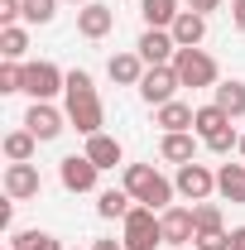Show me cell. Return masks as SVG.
<instances>
[{
  "mask_svg": "<svg viewBox=\"0 0 245 250\" xmlns=\"http://www.w3.org/2000/svg\"><path fill=\"white\" fill-rule=\"evenodd\" d=\"M62 111H67V125H72L77 135H101V125H106V106H101V96H96V82H92L87 67H72V72H67Z\"/></svg>",
  "mask_w": 245,
  "mask_h": 250,
  "instance_id": "6da1fadb",
  "label": "cell"
},
{
  "mask_svg": "<svg viewBox=\"0 0 245 250\" xmlns=\"http://www.w3.org/2000/svg\"><path fill=\"white\" fill-rule=\"evenodd\" d=\"M121 241H125V250H159L163 246V221H159V212L144 207V202H135L130 217L121 221Z\"/></svg>",
  "mask_w": 245,
  "mask_h": 250,
  "instance_id": "7a4b0ae2",
  "label": "cell"
},
{
  "mask_svg": "<svg viewBox=\"0 0 245 250\" xmlns=\"http://www.w3.org/2000/svg\"><path fill=\"white\" fill-rule=\"evenodd\" d=\"M58 92H67V72L58 62H48V58L24 62V96L29 101H53Z\"/></svg>",
  "mask_w": 245,
  "mask_h": 250,
  "instance_id": "3957f363",
  "label": "cell"
},
{
  "mask_svg": "<svg viewBox=\"0 0 245 250\" xmlns=\"http://www.w3.org/2000/svg\"><path fill=\"white\" fill-rule=\"evenodd\" d=\"M173 72H178V82H183V87H216V82H221L216 58H212V53H202V48H178Z\"/></svg>",
  "mask_w": 245,
  "mask_h": 250,
  "instance_id": "277c9868",
  "label": "cell"
},
{
  "mask_svg": "<svg viewBox=\"0 0 245 250\" xmlns=\"http://www.w3.org/2000/svg\"><path fill=\"white\" fill-rule=\"evenodd\" d=\"M24 130H29L39 145H43V140H58L62 130H67V111H58L53 101H29V111H24Z\"/></svg>",
  "mask_w": 245,
  "mask_h": 250,
  "instance_id": "5b68a950",
  "label": "cell"
},
{
  "mask_svg": "<svg viewBox=\"0 0 245 250\" xmlns=\"http://www.w3.org/2000/svg\"><path fill=\"white\" fill-rule=\"evenodd\" d=\"M173 188H178V197H183V202H207V197L216 192V173L207 168V164H197V159H192V164L178 168Z\"/></svg>",
  "mask_w": 245,
  "mask_h": 250,
  "instance_id": "8992f818",
  "label": "cell"
},
{
  "mask_svg": "<svg viewBox=\"0 0 245 250\" xmlns=\"http://www.w3.org/2000/svg\"><path fill=\"white\" fill-rule=\"evenodd\" d=\"M178 72H173V62H163V67H149L144 77H140V96H144V106H163V101H178Z\"/></svg>",
  "mask_w": 245,
  "mask_h": 250,
  "instance_id": "52a82bcc",
  "label": "cell"
},
{
  "mask_svg": "<svg viewBox=\"0 0 245 250\" xmlns=\"http://www.w3.org/2000/svg\"><path fill=\"white\" fill-rule=\"evenodd\" d=\"M96 178H101V168H96L87 154L58 159V183L67 188V192H96Z\"/></svg>",
  "mask_w": 245,
  "mask_h": 250,
  "instance_id": "ba28073f",
  "label": "cell"
},
{
  "mask_svg": "<svg viewBox=\"0 0 245 250\" xmlns=\"http://www.w3.org/2000/svg\"><path fill=\"white\" fill-rule=\"evenodd\" d=\"M159 221H163V246L187 250L197 241V217H192V207H163Z\"/></svg>",
  "mask_w": 245,
  "mask_h": 250,
  "instance_id": "9c48e42d",
  "label": "cell"
},
{
  "mask_svg": "<svg viewBox=\"0 0 245 250\" xmlns=\"http://www.w3.org/2000/svg\"><path fill=\"white\" fill-rule=\"evenodd\" d=\"M135 53L149 62V67H163V62L178 58V43H173V34H168V29H144V34H140V43H135Z\"/></svg>",
  "mask_w": 245,
  "mask_h": 250,
  "instance_id": "30bf717a",
  "label": "cell"
},
{
  "mask_svg": "<svg viewBox=\"0 0 245 250\" xmlns=\"http://www.w3.org/2000/svg\"><path fill=\"white\" fill-rule=\"evenodd\" d=\"M39 188H43V178L34 164H5V197L29 202V197H39Z\"/></svg>",
  "mask_w": 245,
  "mask_h": 250,
  "instance_id": "8fae6325",
  "label": "cell"
},
{
  "mask_svg": "<svg viewBox=\"0 0 245 250\" xmlns=\"http://www.w3.org/2000/svg\"><path fill=\"white\" fill-rule=\"evenodd\" d=\"M116 29V10H111V5H101V0H92V5H82V10H77V34H82V39H106V34Z\"/></svg>",
  "mask_w": 245,
  "mask_h": 250,
  "instance_id": "7c38bea8",
  "label": "cell"
},
{
  "mask_svg": "<svg viewBox=\"0 0 245 250\" xmlns=\"http://www.w3.org/2000/svg\"><path fill=\"white\" fill-rule=\"evenodd\" d=\"M106 72H111V82H116V87H140V77L149 72V62L140 58L135 48H125V53H111Z\"/></svg>",
  "mask_w": 245,
  "mask_h": 250,
  "instance_id": "4fadbf2b",
  "label": "cell"
},
{
  "mask_svg": "<svg viewBox=\"0 0 245 250\" xmlns=\"http://www.w3.org/2000/svg\"><path fill=\"white\" fill-rule=\"evenodd\" d=\"M82 154L92 159L101 173H106V168H116V164H125L121 140H116V135H106V130H101V135H87V149H82Z\"/></svg>",
  "mask_w": 245,
  "mask_h": 250,
  "instance_id": "5bb4252c",
  "label": "cell"
},
{
  "mask_svg": "<svg viewBox=\"0 0 245 250\" xmlns=\"http://www.w3.org/2000/svg\"><path fill=\"white\" fill-rule=\"evenodd\" d=\"M192 121H197V106H187V101H163V106H154V125H163V135L192 130Z\"/></svg>",
  "mask_w": 245,
  "mask_h": 250,
  "instance_id": "9a60e30c",
  "label": "cell"
},
{
  "mask_svg": "<svg viewBox=\"0 0 245 250\" xmlns=\"http://www.w3.org/2000/svg\"><path fill=\"white\" fill-rule=\"evenodd\" d=\"M173 43L178 48H202V39H207V15H197V10H183L178 20H173Z\"/></svg>",
  "mask_w": 245,
  "mask_h": 250,
  "instance_id": "2e32d148",
  "label": "cell"
},
{
  "mask_svg": "<svg viewBox=\"0 0 245 250\" xmlns=\"http://www.w3.org/2000/svg\"><path fill=\"white\" fill-rule=\"evenodd\" d=\"M159 159H163V164H178V168H183V164H192V159H197V135H192V130L163 135V145H159Z\"/></svg>",
  "mask_w": 245,
  "mask_h": 250,
  "instance_id": "e0dca14e",
  "label": "cell"
},
{
  "mask_svg": "<svg viewBox=\"0 0 245 250\" xmlns=\"http://www.w3.org/2000/svg\"><path fill=\"white\" fill-rule=\"evenodd\" d=\"M212 101L226 111V116H231V121H241V116H245V82H241V77L216 82V87H212Z\"/></svg>",
  "mask_w": 245,
  "mask_h": 250,
  "instance_id": "ac0fdd59",
  "label": "cell"
},
{
  "mask_svg": "<svg viewBox=\"0 0 245 250\" xmlns=\"http://www.w3.org/2000/svg\"><path fill=\"white\" fill-rule=\"evenodd\" d=\"M130 207H135V197H130L125 188H106V192H96V217H101V221H125V217H130Z\"/></svg>",
  "mask_w": 245,
  "mask_h": 250,
  "instance_id": "d6986e66",
  "label": "cell"
},
{
  "mask_svg": "<svg viewBox=\"0 0 245 250\" xmlns=\"http://www.w3.org/2000/svg\"><path fill=\"white\" fill-rule=\"evenodd\" d=\"M140 15H144V29H173V20L183 10H178V0H140Z\"/></svg>",
  "mask_w": 245,
  "mask_h": 250,
  "instance_id": "ffe728a7",
  "label": "cell"
},
{
  "mask_svg": "<svg viewBox=\"0 0 245 250\" xmlns=\"http://www.w3.org/2000/svg\"><path fill=\"white\" fill-rule=\"evenodd\" d=\"M216 192L226 202H245V164H221L216 168Z\"/></svg>",
  "mask_w": 245,
  "mask_h": 250,
  "instance_id": "44dd1931",
  "label": "cell"
},
{
  "mask_svg": "<svg viewBox=\"0 0 245 250\" xmlns=\"http://www.w3.org/2000/svg\"><path fill=\"white\" fill-rule=\"evenodd\" d=\"M154 178H159V168H154V164H125V183H121V188L135 197V202H144V192L154 188Z\"/></svg>",
  "mask_w": 245,
  "mask_h": 250,
  "instance_id": "7402d4cb",
  "label": "cell"
},
{
  "mask_svg": "<svg viewBox=\"0 0 245 250\" xmlns=\"http://www.w3.org/2000/svg\"><path fill=\"white\" fill-rule=\"evenodd\" d=\"M226 125H231V116H226V111H221L216 101H207V106H197V121H192V135H197V140H212L216 130H226Z\"/></svg>",
  "mask_w": 245,
  "mask_h": 250,
  "instance_id": "603a6c76",
  "label": "cell"
},
{
  "mask_svg": "<svg viewBox=\"0 0 245 250\" xmlns=\"http://www.w3.org/2000/svg\"><path fill=\"white\" fill-rule=\"evenodd\" d=\"M24 53H29V29H24V24H5V29H0V58L20 62Z\"/></svg>",
  "mask_w": 245,
  "mask_h": 250,
  "instance_id": "cb8c5ba5",
  "label": "cell"
},
{
  "mask_svg": "<svg viewBox=\"0 0 245 250\" xmlns=\"http://www.w3.org/2000/svg\"><path fill=\"white\" fill-rule=\"evenodd\" d=\"M34 149H39V140H34L29 130H10L5 135V159L10 164H34Z\"/></svg>",
  "mask_w": 245,
  "mask_h": 250,
  "instance_id": "d4e9b609",
  "label": "cell"
},
{
  "mask_svg": "<svg viewBox=\"0 0 245 250\" xmlns=\"http://www.w3.org/2000/svg\"><path fill=\"white\" fill-rule=\"evenodd\" d=\"M10 246L15 250H67L58 236H48V231H10Z\"/></svg>",
  "mask_w": 245,
  "mask_h": 250,
  "instance_id": "484cf974",
  "label": "cell"
},
{
  "mask_svg": "<svg viewBox=\"0 0 245 250\" xmlns=\"http://www.w3.org/2000/svg\"><path fill=\"white\" fill-rule=\"evenodd\" d=\"M62 0H24V24H53Z\"/></svg>",
  "mask_w": 245,
  "mask_h": 250,
  "instance_id": "4316f807",
  "label": "cell"
},
{
  "mask_svg": "<svg viewBox=\"0 0 245 250\" xmlns=\"http://www.w3.org/2000/svg\"><path fill=\"white\" fill-rule=\"evenodd\" d=\"M24 92V62H0V96Z\"/></svg>",
  "mask_w": 245,
  "mask_h": 250,
  "instance_id": "83f0119b",
  "label": "cell"
},
{
  "mask_svg": "<svg viewBox=\"0 0 245 250\" xmlns=\"http://www.w3.org/2000/svg\"><path fill=\"white\" fill-rule=\"evenodd\" d=\"M192 217H197V231H221V207L216 202H192Z\"/></svg>",
  "mask_w": 245,
  "mask_h": 250,
  "instance_id": "f1b7e54d",
  "label": "cell"
},
{
  "mask_svg": "<svg viewBox=\"0 0 245 250\" xmlns=\"http://www.w3.org/2000/svg\"><path fill=\"white\" fill-rule=\"evenodd\" d=\"M197 250H231V231L221 226V231H197V241H192Z\"/></svg>",
  "mask_w": 245,
  "mask_h": 250,
  "instance_id": "f546056e",
  "label": "cell"
},
{
  "mask_svg": "<svg viewBox=\"0 0 245 250\" xmlns=\"http://www.w3.org/2000/svg\"><path fill=\"white\" fill-rule=\"evenodd\" d=\"M202 145H207V149H212V154H231V149H236V145H241V135H236V130H231V125H226V130H216L212 140H202Z\"/></svg>",
  "mask_w": 245,
  "mask_h": 250,
  "instance_id": "4dcf8cb0",
  "label": "cell"
},
{
  "mask_svg": "<svg viewBox=\"0 0 245 250\" xmlns=\"http://www.w3.org/2000/svg\"><path fill=\"white\" fill-rule=\"evenodd\" d=\"M231 24L245 34V0H231Z\"/></svg>",
  "mask_w": 245,
  "mask_h": 250,
  "instance_id": "1f68e13d",
  "label": "cell"
},
{
  "mask_svg": "<svg viewBox=\"0 0 245 250\" xmlns=\"http://www.w3.org/2000/svg\"><path fill=\"white\" fill-rule=\"evenodd\" d=\"M221 0H187V10H197V15H212Z\"/></svg>",
  "mask_w": 245,
  "mask_h": 250,
  "instance_id": "d6a6232c",
  "label": "cell"
},
{
  "mask_svg": "<svg viewBox=\"0 0 245 250\" xmlns=\"http://www.w3.org/2000/svg\"><path fill=\"white\" fill-rule=\"evenodd\" d=\"M231 250H245V226H236V231H231Z\"/></svg>",
  "mask_w": 245,
  "mask_h": 250,
  "instance_id": "836d02e7",
  "label": "cell"
},
{
  "mask_svg": "<svg viewBox=\"0 0 245 250\" xmlns=\"http://www.w3.org/2000/svg\"><path fill=\"white\" fill-rule=\"evenodd\" d=\"M92 250H125V241H92Z\"/></svg>",
  "mask_w": 245,
  "mask_h": 250,
  "instance_id": "e575fe53",
  "label": "cell"
},
{
  "mask_svg": "<svg viewBox=\"0 0 245 250\" xmlns=\"http://www.w3.org/2000/svg\"><path fill=\"white\" fill-rule=\"evenodd\" d=\"M62 5H77V10H82V5H92V0H62Z\"/></svg>",
  "mask_w": 245,
  "mask_h": 250,
  "instance_id": "d590c367",
  "label": "cell"
},
{
  "mask_svg": "<svg viewBox=\"0 0 245 250\" xmlns=\"http://www.w3.org/2000/svg\"><path fill=\"white\" fill-rule=\"evenodd\" d=\"M236 154H241V159H245V135H241V145H236Z\"/></svg>",
  "mask_w": 245,
  "mask_h": 250,
  "instance_id": "8d00e7d4",
  "label": "cell"
},
{
  "mask_svg": "<svg viewBox=\"0 0 245 250\" xmlns=\"http://www.w3.org/2000/svg\"><path fill=\"white\" fill-rule=\"evenodd\" d=\"M5 250H15V246H5Z\"/></svg>",
  "mask_w": 245,
  "mask_h": 250,
  "instance_id": "74e56055",
  "label": "cell"
},
{
  "mask_svg": "<svg viewBox=\"0 0 245 250\" xmlns=\"http://www.w3.org/2000/svg\"><path fill=\"white\" fill-rule=\"evenodd\" d=\"M67 250H77V246H67Z\"/></svg>",
  "mask_w": 245,
  "mask_h": 250,
  "instance_id": "f35d334b",
  "label": "cell"
},
{
  "mask_svg": "<svg viewBox=\"0 0 245 250\" xmlns=\"http://www.w3.org/2000/svg\"><path fill=\"white\" fill-rule=\"evenodd\" d=\"M187 250H197V246H187Z\"/></svg>",
  "mask_w": 245,
  "mask_h": 250,
  "instance_id": "ab89813d",
  "label": "cell"
}]
</instances>
